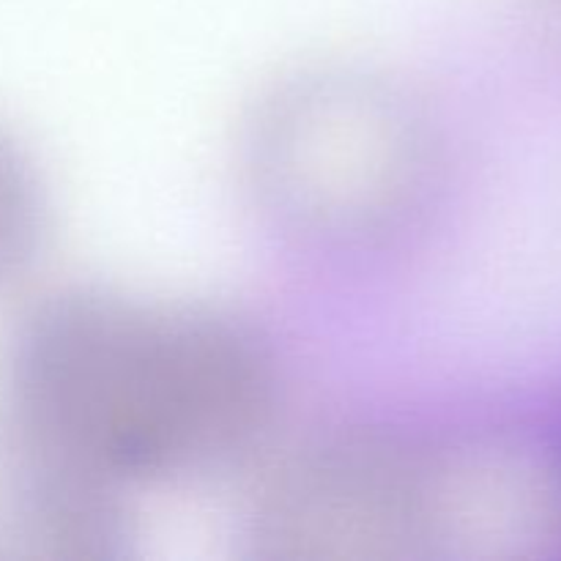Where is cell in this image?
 I'll return each mask as SVG.
<instances>
[{
	"label": "cell",
	"mask_w": 561,
	"mask_h": 561,
	"mask_svg": "<svg viewBox=\"0 0 561 561\" xmlns=\"http://www.w3.org/2000/svg\"><path fill=\"white\" fill-rule=\"evenodd\" d=\"M274 367L233 318L66 294L20 318L0 359L14 485L110 499L241 453L266 427Z\"/></svg>",
	"instance_id": "obj_1"
},
{
	"label": "cell",
	"mask_w": 561,
	"mask_h": 561,
	"mask_svg": "<svg viewBox=\"0 0 561 561\" xmlns=\"http://www.w3.org/2000/svg\"><path fill=\"white\" fill-rule=\"evenodd\" d=\"M449 496L438 449L403 433L343 431L274 471L257 526L279 553L392 559L442 537Z\"/></svg>",
	"instance_id": "obj_2"
},
{
	"label": "cell",
	"mask_w": 561,
	"mask_h": 561,
	"mask_svg": "<svg viewBox=\"0 0 561 561\" xmlns=\"http://www.w3.org/2000/svg\"><path fill=\"white\" fill-rule=\"evenodd\" d=\"M414 121L356 88L290 96L268 121V192L301 222L337 236L392 230L422 184Z\"/></svg>",
	"instance_id": "obj_3"
},
{
	"label": "cell",
	"mask_w": 561,
	"mask_h": 561,
	"mask_svg": "<svg viewBox=\"0 0 561 561\" xmlns=\"http://www.w3.org/2000/svg\"><path fill=\"white\" fill-rule=\"evenodd\" d=\"M44 230V195L25 148L0 129V288L33 261Z\"/></svg>",
	"instance_id": "obj_4"
}]
</instances>
